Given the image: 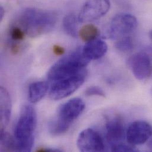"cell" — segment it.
Wrapping results in <instances>:
<instances>
[{"label":"cell","instance_id":"24","mask_svg":"<svg viewBox=\"0 0 152 152\" xmlns=\"http://www.w3.org/2000/svg\"><path fill=\"white\" fill-rule=\"evenodd\" d=\"M37 152H61V151L59 149H48V148H40L39 149Z\"/></svg>","mask_w":152,"mask_h":152},{"label":"cell","instance_id":"11","mask_svg":"<svg viewBox=\"0 0 152 152\" xmlns=\"http://www.w3.org/2000/svg\"><path fill=\"white\" fill-rule=\"evenodd\" d=\"M105 127L106 138L111 146L122 143L126 137L123 122L119 117L109 119L106 123Z\"/></svg>","mask_w":152,"mask_h":152},{"label":"cell","instance_id":"9","mask_svg":"<svg viewBox=\"0 0 152 152\" xmlns=\"http://www.w3.org/2000/svg\"><path fill=\"white\" fill-rule=\"evenodd\" d=\"M152 136V126L145 121L133 122L126 132L127 140L132 146L143 145Z\"/></svg>","mask_w":152,"mask_h":152},{"label":"cell","instance_id":"5","mask_svg":"<svg viewBox=\"0 0 152 152\" xmlns=\"http://www.w3.org/2000/svg\"><path fill=\"white\" fill-rule=\"evenodd\" d=\"M87 71L83 69L74 76L53 82L50 90L49 96L53 100L65 98L82 86L87 76Z\"/></svg>","mask_w":152,"mask_h":152},{"label":"cell","instance_id":"16","mask_svg":"<svg viewBox=\"0 0 152 152\" xmlns=\"http://www.w3.org/2000/svg\"><path fill=\"white\" fill-rule=\"evenodd\" d=\"M78 19L74 14L66 15L63 20V27L65 33L69 36L76 38L78 34L77 23Z\"/></svg>","mask_w":152,"mask_h":152},{"label":"cell","instance_id":"22","mask_svg":"<svg viewBox=\"0 0 152 152\" xmlns=\"http://www.w3.org/2000/svg\"><path fill=\"white\" fill-rule=\"evenodd\" d=\"M17 43H18V42H13L12 43H11V46H10V51L14 55L17 54L20 50V46Z\"/></svg>","mask_w":152,"mask_h":152},{"label":"cell","instance_id":"26","mask_svg":"<svg viewBox=\"0 0 152 152\" xmlns=\"http://www.w3.org/2000/svg\"><path fill=\"white\" fill-rule=\"evenodd\" d=\"M148 148L151 151H152V139L148 143Z\"/></svg>","mask_w":152,"mask_h":152},{"label":"cell","instance_id":"20","mask_svg":"<svg viewBox=\"0 0 152 152\" xmlns=\"http://www.w3.org/2000/svg\"><path fill=\"white\" fill-rule=\"evenodd\" d=\"M85 94L87 96H98L104 98L105 97V93L104 90L97 86H93L88 88L85 92Z\"/></svg>","mask_w":152,"mask_h":152},{"label":"cell","instance_id":"3","mask_svg":"<svg viewBox=\"0 0 152 152\" xmlns=\"http://www.w3.org/2000/svg\"><path fill=\"white\" fill-rule=\"evenodd\" d=\"M90 62L83 55L82 49L78 48L55 63L49 70L48 80L53 83L79 73Z\"/></svg>","mask_w":152,"mask_h":152},{"label":"cell","instance_id":"6","mask_svg":"<svg viewBox=\"0 0 152 152\" xmlns=\"http://www.w3.org/2000/svg\"><path fill=\"white\" fill-rule=\"evenodd\" d=\"M137 26V21L134 15L126 13L119 14L111 21L108 34L110 38L119 39L132 33Z\"/></svg>","mask_w":152,"mask_h":152},{"label":"cell","instance_id":"12","mask_svg":"<svg viewBox=\"0 0 152 152\" xmlns=\"http://www.w3.org/2000/svg\"><path fill=\"white\" fill-rule=\"evenodd\" d=\"M82 49L84 56L91 61L103 57L107 52L108 46L102 40L96 39L86 43Z\"/></svg>","mask_w":152,"mask_h":152},{"label":"cell","instance_id":"4","mask_svg":"<svg viewBox=\"0 0 152 152\" xmlns=\"http://www.w3.org/2000/svg\"><path fill=\"white\" fill-rule=\"evenodd\" d=\"M85 107L84 102L79 98L71 99L62 105L58 110L57 117L51 120L54 131L60 135L66 133L83 113Z\"/></svg>","mask_w":152,"mask_h":152},{"label":"cell","instance_id":"14","mask_svg":"<svg viewBox=\"0 0 152 152\" xmlns=\"http://www.w3.org/2000/svg\"><path fill=\"white\" fill-rule=\"evenodd\" d=\"M49 84L45 81H37L31 83L28 88V99L31 103L40 101L46 94Z\"/></svg>","mask_w":152,"mask_h":152},{"label":"cell","instance_id":"2","mask_svg":"<svg viewBox=\"0 0 152 152\" xmlns=\"http://www.w3.org/2000/svg\"><path fill=\"white\" fill-rule=\"evenodd\" d=\"M37 126V114L30 105H24L14 130L17 151L30 152L34 142V132Z\"/></svg>","mask_w":152,"mask_h":152},{"label":"cell","instance_id":"19","mask_svg":"<svg viewBox=\"0 0 152 152\" xmlns=\"http://www.w3.org/2000/svg\"><path fill=\"white\" fill-rule=\"evenodd\" d=\"M26 33L23 28H20L18 26H13L10 28V36L14 42H18L23 40L24 39Z\"/></svg>","mask_w":152,"mask_h":152},{"label":"cell","instance_id":"21","mask_svg":"<svg viewBox=\"0 0 152 152\" xmlns=\"http://www.w3.org/2000/svg\"><path fill=\"white\" fill-rule=\"evenodd\" d=\"M111 151L115 152H137L139 151L133 146H129L127 145L121 143H118V144L111 146Z\"/></svg>","mask_w":152,"mask_h":152},{"label":"cell","instance_id":"7","mask_svg":"<svg viewBox=\"0 0 152 152\" xmlns=\"http://www.w3.org/2000/svg\"><path fill=\"white\" fill-rule=\"evenodd\" d=\"M110 8V0H87L78 15L80 23H89L104 16Z\"/></svg>","mask_w":152,"mask_h":152},{"label":"cell","instance_id":"1","mask_svg":"<svg viewBox=\"0 0 152 152\" xmlns=\"http://www.w3.org/2000/svg\"><path fill=\"white\" fill-rule=\"evenodd\" d=\"M57 20V14L53 11L28 8L21 14L19 23L27 35L37 37L53 30Z\"/></svg>","mask_w":152,"mask_h":152},{"label":"cell","instance_id":"13","mask_svg":"<svg viewBox=\"0 0 152 152\" xmlns=\"http://www.w3.org/2000/svg\"><path fill=\"white\" fill-rule=\"evenodd\" d=\"M11 113V101L8 92L3 87L0 88V118L1 130L8 125Z\"/></svg>","mask_w":152,"mask_h":152},{"label":"cell","instance_id":"27","mask_svg":"<svg viewBox=\"0 0 152 152\" xmlns=\"http://www.w3.org/2000/svg\"><path fill=\"white\" fill-rule=\"evenodd\" d=\"M150 35H151V37L152 38V30L151 31V33H150Z\"/></svg>","mask_w":152,"mask_h":152},{"label":"cell","instance_id":"15","mask_svg":"<svg viewBox=\"0 0 152 152\" xmlns=\"http://www.w3.org/2000/svg\"><path fill=\"white\" fill-rule=\"evenodd\" d=\"M78 34L83 42L88 43L97 39L99 34V30L95 26L87 24L80 29Z\"/></svg>","mask_w":152,"mask_h":152},{"label":"cell","instance_id":"10","mask_svg":"<svg viewBox=\"0 0 152 152\" xmlns=\"http://www.w3.org/2000/svg\"><path fill=\"white\" fill-rule=\"evenodd\" d=\"M129 65L134 76L139 80H145L152 75V61L145 52L137 53L129 60Z\"/></svg>","mask_w":152,"mask_h":152},{"label":"cell","instance_id":"23","mask_svg":"<svg viewBox=\"0 0 152 152\" xmlns=\"http://www.w3.org/2000/svg\"><path fill=\"white\" fill-rule=\"evenodd\" d=\"M53 52L56 56H61L65 53V49L59 45H54L53 47Z\"/></svg>","mask_w":152,"mask_h":152},{"label":"cell","instance_id":"25","mask_svg":"<svg viewBox=\"0 0 152 152\" xmlns=\"http://www.w3.org/2000/svg\"><path fill=\"white\" fill-rule=\"evenodd\" d=\"M4 14H5L4 9L2 7H1V8H0V19H1V20H2V18L4 16Z\"/></svg>","mask_w":152,"mask_h":152},{"label":"cell","instance_id":"18","mask_svg":"<svg viewBox=\"0 0 152 152\" xmlns=\"http://www.w3.org/2000/svg\"><path fill=\"white\" fill-rule=\"evenodd\" d=\"M115 43V48L123 52H128L132 51L134 48V44L132 38L127 36L121 39Z\"/></svg>","mask_w":152,"mask_h":152},{"label":"cell","instance_id":"17","mask_svg":"<svg viewBox=\"0 0 152 152\" xmlns=\"http://www.w3.org/2000/svg\"><path fill=\"white\" fill-rule=\"evenodd\" d=\"M1 151L2 152H13L17 151V146L15 140L11 135L5 132L4 130H1Z\"/></svg>","mask_w":152,"mask_h":152},{"label":"cell","instance_id":"8","mask_svg":"<svg viewBox=\"0 0 152 152\" xmlns=\"http://www.w3.org/2000/svg\"><path fill=\"white\" fill-rule=\"evenodd\" d=\"M76 145L80 152H103L105 149L101 136L91 129H85L80 133L77 139Z\"/></svg>","mask_w":152,"mask_h":152}]
</instances>
